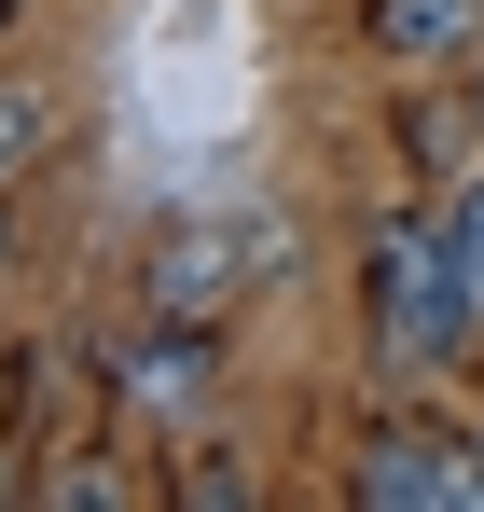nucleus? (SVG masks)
Listing matches in <instances>:
<instances>
[{
	"label": "nucleus",
	"mask_w": 484,
	"mask_h": 512,
	"mask_svg": "<svg viewBox=\"0 0 484 512\" xmlns=\"http://www.w3.org/2000/svg\"><path fill=\"white\" fill-rule=\"evenodd\" d=\"M360 319H374V360H402V374H457L471 360V291H457V250H443V208L415 222L388 208L374 236H360Z\"/></svg>",
	"instance_id": "1"
},
{
	"label": "nucleus",
	"mask_w": 484,
	"mask_h": 512,
	"mask_svg": "<svg viewBox=\"0 0 484 512\" xmlns=\"http://www.w3.org/2000/svg\"><path fill=\"white\" fill-rule=\"evenodd\" d=\"M346 499H360V512H484V457L443 443L429 416H388V429H360Z\"/></svg>",
	"instance_id": "2"
},
{
	"label": "nucleus",
	"mask_w": 484,
	"mask_h": 512,
	"mask_svg": "<svg viewBox=\"0 0 484 512\" xmlns=\"http://www.w3.org/2000/svg\"><path fill=\"white\" fill-rule=\"evenodd\" d=\"M388 70H443V56H484V0H374L360 14Z\"/></svg>",
	"instance_id": "3"
},
{
	"label": "nucleus",
	"mask_w": 484,
	"mask_h": 512,
	"mask_svg": "<svg viewBox=\"0 0 484 512\" xmlns=\"http://www.w3.org/2000/svg\"><path fill=\"white\" fill-rule=\"evenodd\" d=\"M111 388H125L139 416H180V402L208 388V346H194V333H139L125 360H111Z\"/></svg>",
	"instance_id": "4"
},
{
	"label": "nucleus",
	"mask_w": 484,
	"mask_h": 512,
	"mask_svg": "<svg viewBox=\"0 0 484 512\" xmlns=\"http://www.w3.org/2000/svg\"><path fill=\"white\" fill-rule=\"evenodd\" d=\"M443 250H457V291H471V319H484V167L443 194Z\"/></svg>",
	"instance_id": "5"
},
{
	"label": "nucleus",
	"mask_w": 484,
	"mask_h": 512,
	"mask_svg": "<svg viewBox=\"0 0 484 512\" xmlns=\"http://www.w3.org/2000/svg\"><path fill=\"white\" fill-rule=\"evenodd\" d=\"M42 125H56V111H42V97H28V84H0V180L28 167V153H42Z\"/></svg>",
	"instance_id": "6"
},
{
	"label": "nucleus",
	"mask_w": 484,
	"mask_h": 512,
	"mask_svg": "<svg viewBox=\"0 0 484 512\" xmlns=\"http://www.w3.org/2000/svg\"><path fill=\"white\" fill-rule=\"evenodd\" d=\"M471 125H484V56H471Z\"/></svg>",
	"instance_id": "7"
},
{
	"label": "nucleus",
	"mask_w": 484,
	"mask_h": 512,
	"mask_svg": "<svg viewBox=\"0 0 484 512\" xmlns=\"http://www.w3.org/2000/svg\"><path fill=\"white\" fill-rule=\"evenodd\" d=\"M14 14H28V0H0V28H14Z\"/></svg>",
	"instance_id": "8"
},
{
	"label": "nucleus",
	"mask_w": 484,
	"mask_h": 512,
	"mask_svg": "<svg viewBox=\"0 0 484 512\" xmlns=\"http://www.w3.org/2000/svg\"><path fill=\"white\" fill-rule=\"evenodd\" d=\"M0 250H14V236H0Z\"/></svg>",
	"instance_id": "9"
},
{
	"label": "nucleus",
	"mask_w": 484,
	"mask_h": 512,
	"mask_svg": "<svg viewBox=\"0 0 484 512\" xmlns=\"http://www.w3.org/2000/svg\"><path fill=\"white\" fill-rule=\"evenodd\" d=\"M471 457H484V443H471Z\"/></svg>",
	"instance_id": "10"
}]
</instances>
